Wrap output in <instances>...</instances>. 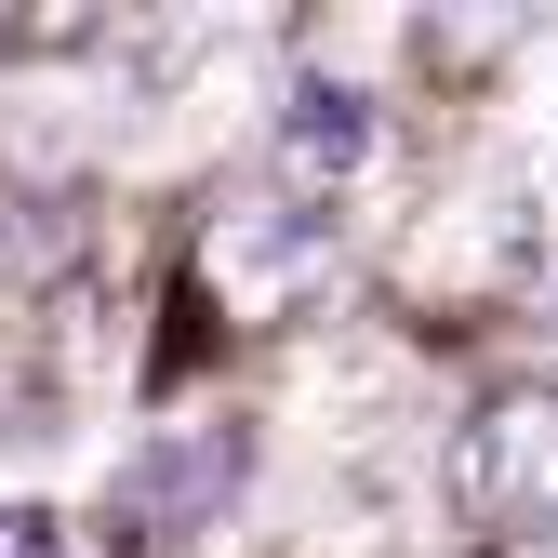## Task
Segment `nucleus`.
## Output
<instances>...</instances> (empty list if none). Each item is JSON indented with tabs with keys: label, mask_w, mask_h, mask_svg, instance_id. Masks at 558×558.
I'll return each mask as SVG.
<instances>
[{
	"label": "nucleus",
	"mask_w": 558,
	"mask_h": 558,
	"mask_svg": "<svg viewBox=\"0 0 558 558\" xmlns=\"http://www.w3.org/2000/svg\"><path fill=\"white\" fill-rule=\"evenodd\" d=\"M452 478H465L478 519H506V532L558 545V386H506V399H478L465 439H452Z\"/></svg>",
	"instance_id": "nucleus-2"
},
{
	"label": "nucleus",
	"mask_w": 558,
	"mask_h": 558,
	"mask_svg": "<svg viewBox=\"0 0 558 558\" xmlns=\"http://www.w3.org/2000/svg\"><path fill=\"white\" fill-rule=\"evenodd\" d=\"M360 160H373V107L360 94H332V81L279 94V173H293V186H345Z\"/></svg>",
	"instance_id": "nucleus-3"
},
{
	"label": "nucleus",
	"mask_w": 558,
	"mask_h": 558,
	"mask_svg": "<svg viewBox=\"0 0 558 558\" xmlns=\"http://www.w3.org/2000/svg\"><path fill=\"white\" fill-rule=\"evenodd\" d=\"M0 558H66V532H53V506H0Z\"/></svg>",
	"instance_id": "nucleus-5"
},
{
	"label": "nucleus",
	"mask_w": 558,
	"mask_h": 558,
	"mask_svg": "<svg viewBox=\"0 0 558 558\" xmlns=\"http://www.w3.org/2000/svg\"><path fill=\"white\" fill-rule=\"evenodd\" d=\"M227 465H240L227 426H214V439H186V452H147V506H160V519H199V506L227 493Z\"/></svg>",
	"instance_id": "nucleus-4"
},
{
	"label": "nucleus",
	"mask_w": 558,
	"mask_h": 558,
	"mask_svg": "<svg viewBox=\"0 0 558 558\" xmlns=\"http://www.w3.org/2000/svg\"><path fill=\"white\" fill-rule=\"evenodd\" d=\"M199 293H214L227 319H306L332 293V227L306 214V199H227L214 227H199Z\"/></svg>",
	"instance_id": "nucleus-1"
}]
</instances>
